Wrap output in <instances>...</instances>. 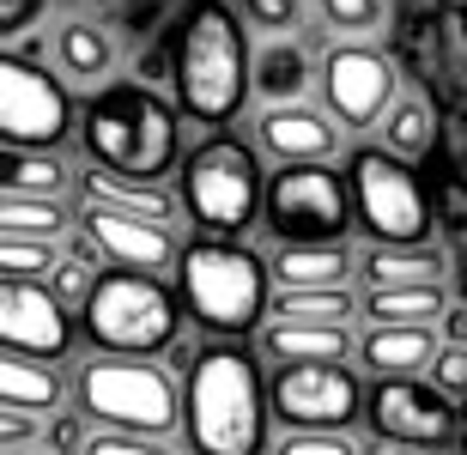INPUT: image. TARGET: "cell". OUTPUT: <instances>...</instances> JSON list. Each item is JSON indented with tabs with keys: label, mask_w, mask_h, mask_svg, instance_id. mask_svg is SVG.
<instances>
[{
	"label": "cell",
	"mask_w": 467,
	"mask_h": 455,
	"mask_svg": "<svg viewBox=\"0 0 467 455\" xmlns=\"http://www.w3.org/2000/svg\"><path fill=\"white\" fill-rule=\"evenodd\" d=\"M79 146L104 176L164 189V176H176V164H182V122L152 86L109 79L79 109Z\"/></svg>",
	"instance_id": "cell-1"
},
{
	"label": "cell",
	"mask_w": 467,
	"mask_h": 455,
	"mask_svg": "<svg viewBox=\"0 0 467 455\" xmlns=\"http://www.w3.org/2000/svg\"><path fill=\"white\" fill-rule=\"evenodd\" d=\"M267 377L243 340H219L189 358L182 431L194 455H261L267 450Z\"/></svg>",
	"instance_id": "cell-2"
},
{
	"label": "cell",
	"mask_w": 467,
	"mask_h": 455,
	"mask_svg": "<svg viewBox=\"0 0 467 455\" xmlns=\"http://www.w3.org/2000/svg\"><path fill=\"white\" fill-rule=\"evenodd\" d=\"M171 86L176 109L207 128H225L249 98V43L225 0H194L182 6L171 31Z\"/></svg>",
	"instance_id": "cell-3"
},
{
	"label": "cell",
	"mask_w": 467,
	"mask_h": 455,
	"mask_svg": "<svg viewBox=\"0 0 467 455\" xmlns=\"http://www.w3.org/2000/svg\"><path fill=\"white\" fill-rule=\"evenodd\" d=\"M176 304L219 340H249L267 322L274 274L249 243L194 237L189 249H176Z\"/></svg>",
	"instance_id": "cell-4"
},
{
	"label": "cell",
	"mask_w": 467,
	"mask_h": 455,
	"mask_svg": "<svg viewBox=\"0 0 467 455\" xmlns=\"http://www.w3.org/2000/svg\"><path fill=\"white\" fill-rule=\"evenodd\" d=\"M176 194H182V212L194 219L201 237H231V243H243V231L261 225V194H267L261 152L243 146L237 134H225V128H213L194 152H182V164H176Z\"/></svg>",
	"instance_id": "cell-5"
},
{
	"label": "cell",
	"mask_w": 467,
	"mask_h": 455,
	"mask_svg": "<svg viewBox=\"0 0 467 455\" xmlns=\"http://www.w3.org/2000/svg\"><path fill=\"white\" fill-rule=\"evenodd\" d=\"M73 401L91 431H121V438H164L182 425V388L152 358H109L91 352L73 377Z\"/></svg>",
	"instance_id": "cell-6"
},
{
	"label": "cell",
	"mask_w": 467,
	"mask_h": 455,
	"mask_svg": "<svg viewBox=\"0 0 467 455\" xmlns=\"http://www.w3.org/2000/svg\"><path fill=\"white\" fill-rule=\"evenodd\" d=\"M79 328H86L91 352L109 358H158L164 346H176L182 328V304L158 274H98V285L79 304Z\"/></svg>",
	"instance_id": "cell-7"
},
{
	"label": "cell",
	"mask_w": 467,
	"mask_h": 455,
	"mask_svg": "<svg viewBox=\"0 0 467 455\" xmlns=\"http://www.w3.org/2000/svg\"><path fill=\"white\" fill-rule=\"evenodd\" d=\"M347 189H352V225H364L370 243H431V194L419 182L407 158L389 146H358L347 158Z\"/></svg>",
	"instance_id": "cell-8"
},
{
	"label": "cell",
	"mask_w": 467,
	"mask_h": 455,
	"mask_svg": "<svg viewBox=\"0 0 467 455\" xmlns=\"http://www.w3.org/2000/svg\"><path fill=\"white\" fill-rule=\"evenodd\" d=\"M261 225L274 243H347L352 189L334 164H279L261 194Z\"/></svg>",
	"instance_id": "cell-9"
},
{
	"label": "cell",
	"mask_w": 467,
	"mask_h": 455,
	"mask_svg": "<svg viewBox=\"0 0 467 455\" xmlns=\"http://www.w3.org/2000/svg\"><path fill=\"white\" fill-rule=\"evenodd\" d=\"M79 109L61 73H49L36 55L0 49V146H36V152H61Z\"/></svg>",
	"instance_id": "cell-10"
},
{
	"label": "cell",
	"mask_w": 467,
	"mask_h": 455,
	"mask_svg": "<svg viewBox=\"0 0 467 455\" xmlns=\"http://www.w3.org/2000/svg\"><path fill=\"white\" fill-rule=\"evenodd\" d=\"M364 425L382 450H450L462 438V407L437 395L425 377H382L364 388Z\"/></svg>",
	"instance_id": "cell-11"
},
{
	"label": "cell",
	"mask_w": 467,
	"mask_h": 455,
	"mask_svg": "<svg viewBox=\"0 0 467 455\" xmlns=\"http://www.w3.org/2000/svg\"><path fill=\"white\" fill-rule=\"evenodd\" d=\"M316 86H322V109L340 122V134H364L400 98V61L382 55L377 43H334L316 67Z\"/></svg>",
	"instance_id": "cell-12"
},
{
	"label": "cell",
	"mask_w": 467,
	"mask_h": 455,
	"mask_svg": "<svg viewBox=\"0 0 467 455\" xmlns=\"http://www.w3.org/2000/svg\"><path fill=\"white\" fill-rule=\"evenodd\" d=\"M267 413L285 431H352V419H364V383L352 365H279Z\"/></svg>",
	"instance_id": "cell-13"
},
{
	"label": "cell",
	"mask_w": 467,
	"mask_h": 455,
	"mask_svg": "<svg viewBox=\"0 0 467 455\" xmlns=\"http://www.w3.org/2000/svg\"><path fill=\"white\" fill-rule=\"evenodd\" d=\"M79 237L91 243V255L121 274H164L176 267V231L164 219H146L134 207H116L104 194H86V207H79Z\"/></svg>",
	"instance_id": "cell-14"
},
{
	"label": "cell",
	"mask_w": 467,
	"mask_h": 455,
	"mask_svg": "<svg viewBox=\"0 0 467 455\" xmlns=\"http://www.w3.org/2000/svg\"><path fill=\"white\" fill-rule=\"evenodd\" d=\"M0 346L61 365L73 346V315L43 280H0Z\"/></svg>",
	"instance_id": "cell-15"
},
{
	"label": "cell",
	"mask_w": 467,
	"mask_h": 455,
	"mask_svg": "<svg viewBox=\"0 0 467 455\" xmlns=\"http://www.w3.org/2000/svg\"><path fill=\"white\" fill-rule=\"evenodd\" d=\"M255 140L274 164H334L340 158V122L316 104H267L255 116Z\"/></svg>",
	"instance_id": "cell-16"
},
{
	"label": "cell",
	"mask_w": 467,
	"mask_h": 455,
	"mask_svg": "<svg viewBox=\"0 0 467 455\" xmlns=\"http://www.w3.org/2000/svg\"><path fill=\"white\" fill-rule=\"evenodd\" d=\"M49 55H55V73H61V79H73V86H91V91H98V86H109V79H116L121 43L109 36L104 18L79 13V18H61V25H55Z\"/></svg>",
	"instance_id": "cell-17"
},
{
	"label": "cell",
	"mask_w": 467,
	"mask_h": 455,
	"mask_svg": "<svg viewBox=\"0 0 467 455\" xmlns=\"http://www.w3.org/2000/svg\"><path fill=\"white\" fill-rule=\"evenodd\" d=\"M261 352L279 365H347L352 358V328L347 322H267Z\"/></svg>",
	"instance_id": "cell-18"
},
{
	"label": "cell",
	"mask_w": 467,
	"mask_h": 455,
	"mask_svg": "<svg viewBox=\"0 0 467 455\" xmlns=\"http://www.w3.org/2000/svg\"><path fill=\"white\" fill-rule=\"evenodd\" d=\"M310 79H316V61L297 36H267L249 55V91H255L261 104H304Z\"/></svg>",
	"instance_id": "cell-19"
},
{
	"label": "cell",
	"mask_w": 467,
	"mask_h": 455,
	"mask_svg": "<svg viewBox=\"0 0 467 455\" xmlns=\"http://www.w3.org/2000/svg\"><path fill=\"white\" fill-rule=\"evenodd\" d=\"M267 274L279 292H334L358 274V262L347 255V243H279Z\"/></svg>",
	"instance_id": "cell-20"
},
{
	"label": "cell",
	"mask_w": 467,
	"mask_h": 455,
	"mask_svg": "<svg viewBox=\"0 0 467 455\" xmlns=\"http://www.w3.org/2000/svg\"><path fill=\"white\" fill-rule=\"evenodd\" d=\"M358 358L370 377H425L437 358V328L419 322V328H364L358 340Z\"/></svg>",
	"instance_id": "cell-21"
},
{
	"label": "cell",
	"mask_w": 467,
	"mask_h": 455,
	"mask_svg": "<svg viewBox=\"0 0 467 455\" xmlns=\"http://www.w3.org/2000/svg\"><path fill=\"white\" fill-rule=\"evenodd\" d=\"M67 401V383H61V365L49 358H25V352L0 346V407H18V413H36L49 419Z\"/></svg>",
	"instance_id": "cell-22"
},
{
	"label": "cell",
	"mask_w": 467,
	"mask_h": 455,
	"mask_svg": "<svg viewBox=\"0 0 467 455\" xmlns=\"http://www.w3.org/2000/svg\"><path fill=\"white\" fill-rule=\"evenodd\" d=\"M364 285H443V255L437 243H370L358 255Z\"/></svg>",
	"instance_id": "cell-23"
},
{
	"label": "cell",
	"mask_w": 467,
	"mask_h": 455,
	"mask_svg": "<svg viewBox=\"0 0 467 455\" xmlns=\"http://www.w3.org/2000/svg\"><path fill=\"white\" fill-rule=\"evenodd\" d=\"M67 189H73V164L61 152L0 146V194H43V201H61Z\"/></svg>",
	"instance_id": "cell-24"
},
{
	"label": "cell",
	"mask_w": 467,
	"mask_h": 455,
	"mask_svg": "<svg viewBox=\"0 0 467 455\" xmlns=\"http://www.w3.org/2000/svg\"><path fill=\"white\" fill-rule=\"evenodd\" d=\"M443 285H377V292H364L358 315L370 328H419V322H431L443 315Z\"/></svg>",
	"instance_id": "cell-25"
},
{
	"label": "cell",
	"mask_w": 467,
	"mask_h": 455,
	"mask_svg": "<svg viewBox=\"0 0 467 455\" xmlns=\"http://www.w3.org/2000/svg\"><path fill=\"white\" fill-rule=\"evenodd\" d=\"M382 140L377 146H389V152L395 158H407V164H413V158H425L437 146V134H443V122H437V109L425 104V98H413V91H400L395 104H389V116H382Z\"/></svg>",
	"instance_id": "cell-26"
},
{
	"label": "cell",
	"mask_w": 467,
	"mask_h": 455,
	"mask_svg": "<svg viewBox=\"0 0 467 455\" xmlns=\"http://www.w3.org/2000/svg\"><path fill=\"white\" fill-rule=\"evenodd\" d=\"M73 212L43 194H0V237H31V243H61Z\"/></svg>",
	"instance_id": "cell-27"
},
{
	"label": "cell",
	"mask_w": 467,
	"mask_h": 455,
	"mask_svg": "<svg viewBox=\"0 0 467 455\" xmlns=\"http://www.w3.org/2000/svg\"><path fill=\"white\" fill-rule=\"evenodd\" d=\"M176 6L182 0H121V6H109V36H116L121 49H146V43H158L164 31H176Z\"/></svg>",
	"instance_id": "cell-28"
},
{
	"label": "cell",
	"mask_w": 467,
	"mask_h": 455,
	"mask_svg": "<svg viewBox=\"0 0 467 455\" xmlns=\"http://www.w3.org/2000/svg\"><path fill=\"white\" fill-rule=\"evenodd\" d=\"M358 315V304H352L347 285H334V292H274V304H267V322H347Z\"/></svg>",
	"instance_id": "cell-29"
},
{
	"label": "cell",
	"mask_w": 467,
	"mask_h": 455,
	"mask_svg": "<svg viewBox=\"0 0 467 455\" xmlns=\"http://www.w3.org/2000/svg\"><path fill=\"white\" fill-rule=\"evenodd\" d=\"M310 6L340 43H370L389 25V0H310Z\"/></svg>",
	"instance_id": "cell-30"
},
{
	"label": "cell",
	"mask_w": 467,
	"mask_h": 455,
	"mask_svg": "<svg viewBox=\"0 0 467 455\" xmlns=\"http://www.w3.org/2000/svg\"><path fill=\"white\" fill-rule=\"evenodd\" d=\"M86 194H104V201H116V207H134V212H146V219H164V225H171V201H164V189H146V182H121V176L91 171Z\"/></svg>",
	"instance_id": "cell-31"
},
{
	"label": "cell",
	"mask_w": 467,
	"mask_h": 455,
	"mask_svg": "<svg viewBox=\"0 0 467 455\" xmlns=\"http://www.w3.org/2000/svg\"><path fill=\"white\" fill-rule=\"evenodd\" d=\"M61 255L55 243H31V237H0V280H49Z\"/></svg>",
	"instance_id": "cell-32"
},
{
	"label": "cell",
	"mask_w": 467,
	"mask_h": 455,
	"mask_svg": "<svg viewBox=\"0 0 467 455\" xmlns=\"http://www.w3.org/2000/svg\"><path fill=\"white\" fill-rule=\"evenodd\" d=\"M304 13H310L304 0H237L243 31H261V36H297Z\"/></svg>",
	"instance_id": "cell-33"
},
{
	"label": "cell",
	"mask_w": 467,
	"mask_h": 455,
	"mask_svg": "<svg viewBox=\"0 0 467 455\" xmlns=\"http://www.w3.org/2000/svg\"><path fill=\"white\" fill-rule=\"evenodd\" d=\"M425 383H431L437 395H450V401H467V346H443V340H437V358H431V370H425Z\"/></svg>",
	"instance_id": "cell-34"
},
{
	"label": "cell",
	"mask_w": 467,
	"mask_h": 455,
	"mask_svg": "<svg viewBox=\"0 0 467 455\" xmlns=\"http://www.w3.org/2000/svg\"><path fill=\"white\" fill-rule=\"evenodd\" d=\"M274 455H358V443L347 431H285Z\"/></svg>",
	"instance_id": "cell-35"
},
{
	"label": "cell",
	"mask_w": 467,
	"mask_h": 455,
	"mask_svg": "<svg viewBox=\"0 0 467 455\" xmlns=\"http://www.w3.org/2000/svg\"><path fill=\"white\" fill-rule=\"evenodd\" d=\"M79 455H176L164 438H121V431H91Z\"/></svg>",
	"instance_id": "cell-36"
},
{
	"label": "cell",
	"mask_w": 467,
	"mask_h": 455,
	"mask_svg": "<svg viewBox=\"0 0 467 455\" xmlns=\"http://www.w3.org/2000/svg\"><path fill=\"white\" fill-rule=\"evenodd\" d=\"M43 18H49V0H0V49L18 43V36H31Z\"/></svg>",
	"instance_id": "cell-37"
},
{
	"label": "cell",
	"mask_w": 467,
	"mask_h": 455,
	"mask_svg": "<svg viewBox=\"0 0 467 455\" xmlns=\"http://www.w3.org/2000/svg\"><path fill=\"white\" fill-rule=\"evenodd\" d=\"M55 285H61V292H55L61 304H67V298H73V304H86V292L98 285V274H91V243H86V249H73L67 262L55 267Z\"/></svg>",
	"instance_id": "cell-38"
},
{
	"label": "cell",
	"mask_w": 467,
	"mask_h": 455,
	"mask_svg": "<svg viewBox=\"0 0 467 455\" xmlns=\"http://www.w3.org/2000/svg\"><path fill=\"white\" fill-rule=\"evenodd\" d=\"M36 438H43V419H36V413L0 407V450H31Z\"/></svg>",
	"instance_id": "cell-39"
},
{
	"label": "cell",
	"mask_w": 467,
	"mask_h": 455,
	"mask_svg": "<svg viewBox=\"0 0 467 455\" xmlns=\"http://www.w3.org/2000/svg\"><path fill=\"white\" fill-rule=\"evenodd\" d=\"M437 340H443V346H467V304H443V315H437Z\"/></svg>",
	"instance_id": "cell-40"
},
{
	"label": "cell",
	"mask_w": 467,
	"mask_h": 455,
	"mask_svg": "<svg viewBox=\"0 0 467 455\" xmlns=\"http://www.w3.org/2000/svg\"><path fill=\"white\" fill-rule=\"evenodd\" d=\"M0 455H49L43 443H31V450H0Z\"/></svg>",
	"instance_id": "cell-41"
},
{
	"label": "cell",
	"mask_w": 467,
	"mask_h": 455,
	"mask_svg": "<svg viewBox=\"0 0 467 455\" xmlns=\"http://www.w3.org/2000/svg\"><path fill=\"white\" fill-rule=\"evenodd\" d=\"M455 443H462V455H467V401H462V438H455Z\"/></svg>",
	"instance_id": "cell-42"
},
{
	"label": "cell",
	"mask_w": 467,
	"mask_h": 455,
	"mask_svg": "<svg viewBox=\"0 0 467 455\" xmlns=\"http://www.w3.org/2000/svg\"><path fill=\"white\" fill-rule=\"evenodd\" d=\"M382 455H437V450H382Z\"/></svg>",
	"instance_id": "cell-43"
},
{
	"label": "cell",
	"mask_w": 467,
	"mask_h": 455,
	"mask_svg": "<svg viewBox=\"0 0 467 455\" xmlns=\"http://www.w3.org/2000/svg\"><path fill=\"white\" fill-rule=\"evenodd\" d=\"M91 6H121V0H91Z\"/></svg>",
	"instance_id": "cell-44"
}]
</instances>
